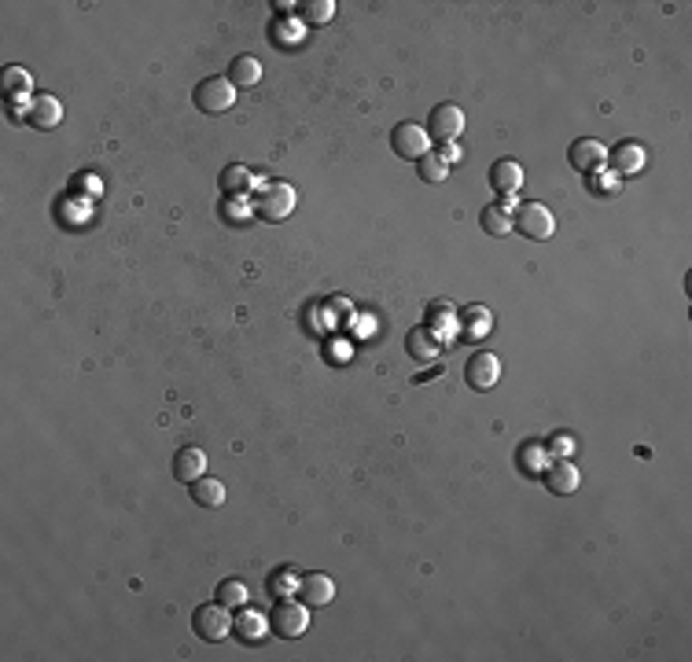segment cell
Wrapping results in <instances>:
<instances>
[{
    "instance_id": "10",
    "label": "cell",
    "mask_w": 692,
    "mask_h": 662,
    "mask_svg": "<svg viewBox=\"0 0 692 662\" xmlns=\"http://www.w3.org/2000/svg\"><path fill=\"white\" fill-rule=\"evenodd\" d=\"M571 166L579 170V173H597L608 166V147L600 140H574L571 144Z\"/></svg>"
},
{
    "instance_id": "3",
    "label": "cell",
    "mask_w": 692,
    "mask_h": 662,
    "mask_svg": "<svg viewBox=\"0 0 692 662\" xmlns=\"http://www.w3.org/2000/svg\"><path fill=\"white\" fill-rule=\"evenodd\" d=\"M512 217H516V232H523V236L534 240V243L553 240V232H556V217L542 203H523V207H516Z\"/></svg>"
},
{
    "instance_id": "1",
    "label": "cell",
    "mask_w": 692,
    "mask_h": 662,
    "mask_svg": "<svg viewBox=\"0 0 692 662\" xmlns=\"http://www.w3.org/2000/svg\"><path fill=\"white\" fill-rule=\"evenodd\" d=\"M295 203H298L295 184H288V181H262L258 177L254 199H251L254 214H262L265 221H288L295 214Z\"/></svg>"
},
{
    "instance_id": "19",
    "label": "cell",
    "mask_w": 692,
    "mask_h": 662,
    "mask_svg": "<svg viewBox=\"0 0 692 662\" xmlns=\"http://www.w3.org/2000/svg\"><path fill=\"white\" fill-rule=\"evenodd\" d=\"M428 324H431V331H435V339H439V342H453V339L460 335L457 309H453V305H446V302H435V305L428 309Z\"/></svg>"
},
{
    "instance_id": "22",
    "label": "cell",
    "mask_w": 692,
    "mask_h": 662,
    "mask_svg": "<svg viewBox=\"0 0 692 662\" xmlns=\"http://www.w3.org/2000/svg\"><path fill=\"white\" fill-rule=\"evenodd\" d=\"M228 82H233L236 89H251L262 82V63L254 56H236L233 66H228Z\"/></svg>"
},
{
    "instance_id": "12",
    "label": "cell",
    "mask_w": 692,
    "mask_h": 662,
    "mask_svg": "<svg viewBox=\"0 0 692 662\" xmlns=\"http://www.w3.org/2000/svg\"><path fill=\"white\" fill-rule=\"evenodd\" d=\"M298 596H302L306 607H324V604L335 600V581L328 574H302Z\"/></svg>"
},
{
    "instance_id": "15",
    "label": "cell",
    "mask_w": 692,
    "mask_h": 662,
    "mask_svg": "<svg viewBox=\"0 0 692 662\" xmlns=\"http://www.w3.org/2000/svg\"><path fill=\"white\" fill-rule=\"evenodd\" d=\"M33 129H56L59 122H63V103L52 96V93H45V96H33L30 100V119H26Z\"/></svg>"
},
{
    "instance_id": "2",
    "label": "cell",
    "mask_w": 692,
    "mask_h": 662,
    "mask_svg": "<svg viewBox=\"0 0 692 662\" xmlns=\"http://www.w3.org/2000/svg\"><path fill=\"white\" fill-rule=\"evenodd\" d=\"M191 630H196L203 640L217 644L236 630V622H233V614H228L225 604H203V607H196V614H191Z\"/></svg>"
},
{
    "instance_id": "31",
    "label": "cell",
    "mask_w": 692,
    "mask_h": 662,
    "mask_svg": "<svg viewBox=\"0 0 692 662\" xmlns=\"http://www.w3.org/2000/svg\"><path fill=\"white\" fill-rule=\"evenodd\" d=\"M273 33H277V37H273L277 45H298V41H302V26H295V22H277Z\"/></svg>"
},
{
    "instance_id": "32",
    "label": "cell",
    "mask_w": 692,
    "mask_h": 662,
    "mask_svg": "<svg viewBox=\"0 0 692 662\" xmlns=\"http://www.w3.org/2000/svg\"><path fill=\"white\" fill-rule=\"evenodd\" d=\"M597 191H600V196H619V191H623V177L619 173H597Z\"/></svg>"
},
{
    "instance_id": "21",
    "label": "cell",
    "mask_w": 692,
    "mask_h": 662,
    "mask_svg": "<svg viewBox=\"0 0 692 662\" xmlns=\"http://www.w3.org/2000/svg\"><path fill=\"white\" fill-rule=\"evenodd\" d=\"M269 630H273V622H269L262 611H244V614L236 618V630H233V633H236L240 640H247V644H258Z\"/></svg>"
},
{
    "instance_id": "25",
    "label": "cell",
    "mask_w": 692,
    "mask_h": 662,
    "mask_svg": "<svg viewBox=\"0 0 692 662\" xmlns=\"http://www.w3.org/2000/svg\"><path fill=\"white\" fill-rule=\"evenodd\" d=\"M519 467H523L527 475H542L546 467H549V449L537 446V442L523 446V449H519Z\"/></svg>"
},
{
    "instance_id": "17",
    "label": "cell",
    "mask_w": 692,
    "mask_h": 662,
    "mask_svg": "<svg viewBox=\"0 0 692 662\" xmlns=\"http://www.w3.org/2000/svg\"><path fill=\"white\" fill-rule=\"evenodd\" d=\"M405 349H409V357H413V361L431 365V361H439L442 342L435 339V331H431V328H413V331L405 335Z\"/></svg>"
},
{
    "instance_id": "16",
    "label": "cell",
    "mask_w": 692,
    "mask_h": 662,
    "mask_svg": "<svg viewBox=\"0 0 692 662\" xmlns=\"http://www.w3.org/2000/svg\"><path fill=\"white\" fill-rule=\"evenodd\" d=\"M546 486L553 490V493H560V497H567V493H574L579 490V482H582V475H579V467H574L571 460H553L549 467H546Z\"/></svg>"
},
{
    "instance_id": "26",
    "label": "cell",
    "mask_w": 692,
    "mask_h": 662,
    "mask_svg": "<svg viewBox=\"0 0 692 662\" xmlns=\"http://www.w3.org/2000/svg\"><path fill=\"white\" fill-rule=\"evenodd\" d=\"M247 596H251V589L244 586L240 578H228V581H221V586H217V604H225L228 611H233V607H244Z\"/></svg>"
},
{
    "instance_id": "34",
    "label": "cell",
    "mask_w": 692,
    "mask_h": 662,
    "mask_svg": "<svg viewBox=\"0 0 692 662\" xmlns=\"http://www.w3.org/2000/svg\"><path fill=\"white\" fill-rule=\"evenodd\" d=\"M439 154H442V159H446V163H449V166H453V163H457V159H460V147H457V144H453V140H449V144H442V151H439Z\"/></svg>"
},
{
    "instance_id": "4",
    "label": "cell",
    "mask_w": 692,
    "mask_h": 662,
    "mask_svg": "<svg viewBox=\"0 0 692 662\" xmlns=\"http://www.w3.org/2000/svg\"><path fill=\"white\" fill-rule=\"evenodd\" d=\"M269 622H273V633L295 640V637H302L306 630H310V607L298 604V600H280L273 607V614H269Z\"/></svg>"
},
{
    "instance_id": "6",
    "label": "cell",
    "mask_w": 692,
    "mask_h": 662,
    "mask_svg": "<svg viewBox=\"0 0 692 662\" xmlns=\"http://www.w3.org/2000/svg\"><path fill=\"white\" fill-rule=\"evenodd\" d=\"M391 147H395V154H402V159H416L420 163L431 151V133L424 126H416V122H402L391 133Z\"/></svg>"
},
{
    "instance_id": "18",
    "label": "cell",
    "mask_w": 692,
    "mask_h": 662,
    "mask_svg": "<svg viewBox=\"0 0 692 662\" xmlns=\"http://www.w3.org/2000/svg\"><path fill=\"white\" fill-rule=\"evenodd\" d=\"M490 184L501 191L505 199H512L516 191L523 188V166L519 163H512V159H501V163H493L490 166Z\"/></svg>"
},
{
    "instance_id": "30",
    "label": "cell",
    "mask_w": 692,
    "mask_h": 662,
    "mask_svg": "<svg viewBox=\"0 0 692 662\" xmlns=\"http://www.w3.org/2000/svg\"><path fill=\"white\" fill-rule=\"evenodd\" d=\"M225 214L233 217V221H247V217L254 214V207H251L244 196H228V199H225Z\"/></svg>"
},
{
    "instance_id": "24",
    "label": "cell",
    "mask_w": 692,
    "mask_h": 662,
    "mask_svg": "<svg viewBox=\"0 0 692 662\" xmlns=\"http://www.w3.org/2000/svg\"><path fill=\"white\" fill-rule=\"evenodd\" d=\"M254 184H258V181L251 177L247 166H225V170H221V188H225V196H247Z\"/></svg>"
},
{
    "instance_id": "23",
    "label": "cell",
    "mask_w": 692,
    "mask_h": 662,
    "mask_svg": "<svg viewBox=\"0 0 692 662\" xmlns=\"http://www.w3.org/2000/svg\"><path fill=\"white\" fill-rule=\"evenodd\" d=\"M4 96H8L12 103H26V96H33V77H30V70H22V66H8V70H4Z\"/></svg>"
},
{
    "instance_id": "29",
    "label": "cell",
    "mask_w": 692,
    "mask_h": 662,
    "mask_svg": "<svg viewBox=\"0 0 692 662\" xmlns=\"http://www.w3.org/2000/svg\"><path fill=\"white\" fill-rule=\"evenodd\" d=\"M306 22H317V26H324L332 15H335V0H310V4H306Z\"/></svg>"
},
{
    "instance_id": "11",
    "label": "cell",
    "mask_w": 692,
    "mask_h": 662,
    "mask_svg": "<svg viewBox=\"0 0 692 662\" xmlns=\"http://www.w3.org/2000/svg\"><path fill=\"white\" fill-rule=\"evenodd\" d=\"M516 199H505V203H490L483 214H479V225L486 236H509L516 232Z\"/></svg>"
},
{
    "instance_id": "9",
    "label": "cell",
    "mask_w": 692,
    "mask_h": 662,
    "mask_svg": "<svg viewBox=\"0 0 692 662\" xmlns=\"http://www.w3.org/2000/svg\"><path fill=\"white\" fill-rule=\"evenodd\" d=\"M170 472H173V479H181V482L191 486L196 479L207 475V453H203L200 446H184V449H177L173 460H170Z\"/></svg>"
},
{
    "instance_id": "13",
    "label": "cell",
    "mask_w": 692,
    "mask_h": 662,
    "mask_svg": "<svg viewBox=\"0 0 692 662\" xmlns=\"http://www.w3.org/2000/svg\"><path fill=\"white\" fill-rule=\"evenodd\" d=\"M608 163L615 166V173H619V177H630V173H641V170H644L648 151H644V144L626 140V144H619L615 151H608Z\"/></svg>"
},
{
    "instance_id": "20",
    "label": "cell",
    "mask_w": 692,
    "mask_h": 662,
    "mask_svg": "<svg viewBox=\"0 0 692 662\" xmlns=\"http://www.w3.org/2000/svg\"><path fill=\"white\" fill-rule=\"evenodd\" d=\"M225 497H228V490H225V482H221V479L203 475V479L191 482V500H196L200 508H221Z\"/></svg>"
},
{
    "instance_id": "33",
    "label": "cell",
    "mask_w": 692,
    "mask_h": 662,
    "mask_svg": "<svg viewBox=\"0 0 692 662\" xmlns=\"http://www.w3.org/2000/svg\"><path fill=\"white\" fill-rule=\"evenodd\" d=\"M571 453H574V438H571V435H553V442H549V456H556V460H571Z\"/></svg>"
},
{
    "instance_id": "8",
    "label": "cell",
    "mask_w": 692,
    "mask_h": 662,
    "mask_svg": "<svg viewBox=\"0 0 692 662\" xmlns=\"http://www.w3.org/2000/svg\"><path fill=\"white\" fill-rule=\"evenodd\" d=\"M431 137L435 140H442V144H449V140H457L460 133H465V110H460L457 103H439L435 110H431Z\"/></svg>"
},
{
    "instance_id": "28",
    "label": "cell",
    "mask_w": 692,
    "mask_h": 662,
    "mask_svg": "<svg viewBox=\"0 0 692 662\" xmlns=\"http://www.w3.org/2000/svg\"><path fill=\"white\" fill-rule=\"evenodd\" d=\"M298 581L302 578H295L288 567H280V570H273V574H269V593H273V596H298Z\"/></svg>"
},
{
    "instance_id": "27",
    "label": "cell",
    "mask_w": 692,
    "mask_h": 662,
    "mask_svg": "<svg viewBox=\"0 0 692 662\" xmlns=\"http://www.w3.org/2000/svg\"><path fill=\"white\" fill-rule=\"evenodd\" d=\"M446 177H449V163L442 159L439 151H435V154L428 151L424 159H420V181H428V184H442Z\"/></svg>"
},
{
    "instance_id": "7",
    "label": "cell",
    "mask_w": 692,
    "mask_h": 662,
    "mask_svg": "<svg viewBox=\"0 0 692 662\" xmlns=\"http://www.w3.org/2000/svg\"><path fill=\"white\" fill-rule=\"evenodd\" d=\"M465 379L472 391H493L497 379H501V357L497 354H475L465 368Z\"/></svg>"
},
{
    "instance_id": "14",
    "label": "cell",
    "mask_w": 692,
    "mask_h": 662,
    "mask_svg": "<svg viewBox=\"0 0 692 662\" xmlns=\"http://www.w3.org/2000/svg\"><path fill=\"white\" fill-rule=\"evenodd\" d=\"M457 321H460V335L468 342H483L493 331V313L486 305H465V313H457Z\"/></svg>"
},
{
    "instance_id": "5",
    "label": "cell",
    "mask_w": 692,
    "mask_h": 662,
    "mask_svg": "<svg viewBox=\"0 0 692 662\" xmlns=\"http://www.w3.org/2000/svg\"><path fill=\"white\" fill-rule=\"evenodd\" d=\"M236 103V85L228 77H207V82L196 85V107L207 114H225Z\"/></svg>"
}]
</instances>
